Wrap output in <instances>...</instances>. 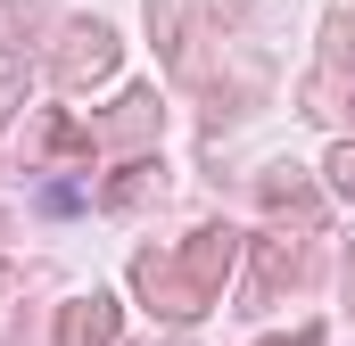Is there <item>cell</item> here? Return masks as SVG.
Masks as SVG:
<instances>
[{"mask_svg":"<svg viewBox=\"0 0 355 346\" xmlns=\"http://www.w3.org/2000/svg\"><path fill=\"white\" fill-rule=\"evenodd\" d=\"M141 289H149V297H157V313H174V322H190V313L207 305V297H198V280L182 272V256H157V248L141 256Z\"/></svg>","mask_w":355,"mask_h":346,"instance_id":"cell-1","label":"cell"},{"mask_svg":"<svg viewBox=\"0 0 355 346\" xmlns=\"http://www.w3.org/2000/svg\"><path fill=\"white\" fill-rule=\"evenodd\" d=\"M107 66H116V33L107 25H75L67 50H58V83H99Z\"/></svg>","mask_w":355,"mask_h":346,"instance_id":"cell-2","label":"cell"},{"mask_svg":"<svg viewBox=\"0 0 355 346\" xmlns=\"http://www.w3.org/2000/svg\"><path fill=\"white\" fill-rule=\"evenodd\" d=\"M232 256H240V231H198V239L182 248V272L198 280V297H215V280L232 272Z\"/></svg>","mask_w":355,"mask_h":346,"instance_id":"cell-4","label":"cell"},{"mask_svg":"<svg viewBox=\"0 0 355 346\" xmlns=\"http://www.w3.org/2000/svg\"><path fill=\"white\" fill-rule=\"evenodd\" d=\"M331 181H339V190H355V149H339V157H331Z\"/></svg>","mask_w":355,"mask_h":346,"instance_id":"cell-6","label":"cell"},{"mask_svg":"<svg viewBox=\"0 0 355 346\" xmlns=\"http://www.w3.org/2000/svg\"><path fill=\"white\" fill-rule=\"evenodd\" d=\"M149 33L166 42V58H182V0H149Z\"/></svg>","mask_w":355,"mask_h":346,"instance_id":"cell-5","label":"cell"},{"mask_svg":"<svg viewBox=\"0 0 355 346\" xmlns=\"http://www.w3.org/2000/svg\"><path fill=\"white\" fill-rule=\"evenodd\" d=\"M107 338H116V297L91 289V297H75L58 313V346H107Z\"/></svg>","mask_w":355,"mask_h":346,"instance_id":"cell-3","label":"cell"}]
</instances>
